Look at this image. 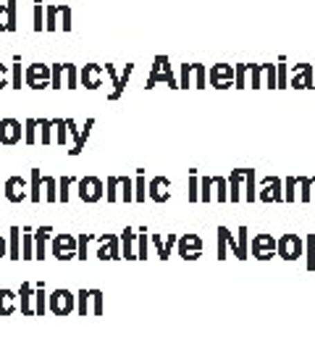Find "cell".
Returning <instances> with one entry per match:
<instances>
[{
  "label": "cell",
  "mask_w": 315,
  "mask_h": 355,
  "mask_svg": "<svg viewBox=\"0 0 315 355\" xmlns=\"http://www.w3.org/2000/svg\"><path fill=\"white\" fill-rule=\"evenodd\" d=\"M53 79V66H45V64H32L26 66L24 71V82L29 89H42L48 87Z\"/></svg>",
  "instance_id": "6da1fadb"
},
{
  "label": "cell",
  "mask_w": 315,
  "mask_h": 355,
  "mask_svg": "<svg viewBox=\"0 0 315 355\" xmlns=\"http://www.w3.org/2000/svg\"><path fill=\"white\" fill-rule=\"evenodd\" d=\"M76 253H79V240H76L74 234H55L53 255L58 261H71V258H76Z\"/></svg>",
  "instance_id": "7a4b0ae2"
},
{
  "label": "cell",
  "mask_w": 315,
  "mask_h": 355,
  "mask_svg": "<svg viewBox=\"0 0 315 355\" xmlns=\"http://www.w3.org/2000/svg\"><path fill=\"white\" fill-rule=\"evenodd\" d=\"M76 195L84 203H98L102 198V182L98 177H84L76 182Z\"/></svg>",
  "instance_id": "3957f363"
},
{
  "label": "cell",
  "mask_w": 315,
  "mask_h": 355,
  "mask_svg": "<svg viewBox=\"0 0 315 355\" xmlns=\"http://www.w3.org/2000/svg\"><path fill=\"white\" fill-rule=\"evenodd\" d=\"M21 142V121L19 119H0V145H19Z\"/></svg>",
  "instance_id": "277c9868"
},
{
  "label": "cell",
  "mask_w": 315,
  "mask_h": 355,
  "mask_svg": "<svg viewBox=\"0 0 315 355\" xmlns=\"http://www.w3.org/2000/svg\"><path fill=\"white\" fill-rule=\"evenodd\" d=\"M48 300H51V311L55 316H69L74 311V295L69 290H55Z\"/></svg>",
  "instance_id": "5b68a950"
},
{
  "label": "cell",
  "mask_w": 315,
  "mask_h": 355,
  "mask_svg": "<svg viewBox=\"0 0 315 355\" xmlns=\"http://www.w3.org/2000/svg\"><path fill=\"white\" fill-rule=\"evenodd\" d=\"M19 0H6L0 6V32H16L19 29Z\"/></svg>",
  "instance_id": "8992f818"
},
{
  "label": "cell",
  "mask_w": 315,
  "mask_h": 355,
  "mask_svg": "<svg viewBox=\"0 0 315 355\" xmlns=\"http://www.w3.org/2000/svg\"><path fill=\"white\" fill-rule=\"evenodd\" d=\"M26 182L21 177H8L6 179V200L8 203H21V200H26L29 195L24 192Z\"/></svg>",
  "instance_id": "52a82bcc"
},
{
  "label": "cell",
  "mask_w": 315,
  "mask_h": 355,
  "mask_svg": "<svg viewBox=\"0 0 315 355\" xmlns=\"http://www.w3.org/2000/svg\"><path fill=\"white\" fill-rule=\"evenodd\" d=\"M100 76H102V69L98 64H87L82 71H79V79H82V85H84L87 89L100 87Z\"/></svg>",
  "instance_id": "ba28073f"
},
{
  "label": "cell",
  "mask_w": 315,
  "mask_h": 355,
  "mask_svg": "<svg viewBox=\"0 0 315 355\" xmlns=\"http://www.w3.org/2000/svg\"><path fill=\"white\" fill-rule=\"evenodd\" d=\"M100 242L102 245H100V250H98V258H100V261H116V258H121V255H118V242H116V237L105 234Z\"/></svg>",
  "instance_id": "9c48e42d"
},
{
  "label": "cell",
  "mask_w": 315,
  "mask_h": 355,
  "mask_svg": "<svg viewBox=\"0 0 315 355\" xmlns=\"http://www.w3.org/2000/svg\"><path fill=\"white\" fill-rule=\"evenodd\" d=\"M19 295H21V313H24V316H37V311L29 305L32 303V297H35V284L24 282L21 290H19Z\"/></svg>",
  "instance_id": "30bf717a"
},
{
  "label": "cell",
  "mask_w": 315,
  "mask_h": 355,
  "mask_svg": "<svg viewBox=\"0 0 315 355\" xmlns=\"http://www.w3.org/2000/svg\"><path fill=\"white\" fill-rule=\"evenodd\" d=\"M51 234H53L51 227H39L37 232H35V258H37V261L45 258V242H48Z\"/></svg>",
  "instance_id": "8fae6325"
},
{
  "label": "cell",
  "mask_w": 315,
  "mask_h": 355,
  "mask_svg": "<svg viewBox=\"0 0 315 355\" xmlns=\"http://www.w3.org/2000/svg\"><path fill=\"white\" fill-rule=\"evenodd\" d=\"M16 311V292L0 290V316H11Z\"/></svg>",
  "instance_id": "7c38bea8"
},
{
  "label": "cell",
  "mask_w": 315,
  "mask_h": 355,
  "mask_svg": "<svg viewBox=\"0 0 315 355\" xmlns=\"http://www.w3.org/2000/svg\"><path fill=\"white\" fill-rule=\"evenodd\" d=\"M21 258H24V261H32V258H35V234H32L29 227H26L24 234H21Z\"/></svg>",
  "instance_id": "4fadbf2b"
},
{
  "label": "cell",
  "mask_w": 315,
  "mask_h": 355,
  "mask_svg": "<svg viewBox=\"0 0 315 355\" xmlns=\"http://www.w3.org/2000/svg\"><path fill=\"white\" fill-rule=\"evenodd\" d=\"M8 258L19 261L21 258V229L11 227V245H8Z\"/></svg>",
  "instance_id": "5bb4252c"
},
{
  "label": "cell",
  "mask_w": 315,
  "mask_h": 355,
  "mask_svg": "<svg viewBox=\"0 0 315 355\" xmlns=\"http://www.w3.org/2000/svg\"><path fill=\"white\" fill-rule=\"evenodd\" d=\"M42 171L39 168H32V190H29V200L32 203H39L42 200V195H39V190H42Z\"/></svg>",
  "instance_id": "9a60e30c"
},
{
  "label": "cell",
  "mask_w": 315,
  "mask_h": 355,
  "mask_svg": "<svg viewBox=\"0 0 315 355\" xmlns=\"http://www.w3.org/2000/svg\"><path fill=\"white\" fill-rule=\"evenodd\" d=\"M92 124H95V119H87V124H84V132H79V137H76V145L69 150V155H79V153L84 150V142H87L89 137V129H92Z\"/></svg>",
  "instance_id": "2e32d148"
},
{
  "label": "cell",
  "mask_w": 315,
  "mask_h": 355,
  "mask_svg": "<svg viewBox=\"0 0 315 355\" xmlns=\"http://www.w3.org/2000/svg\"><path fill=\"white\" fill-rule=\"evenodd\" d=\"M74 182H76L74 177L58 179V200H61V203H69V190H71V184H74Z\"/></svg>",
  "instance_id": "e0dca14e"
},
{
  "label": "cell",
  "mask_w": 315,
  "mask_h": 355,
  "mask_svg": "<svg viewBox=\"0 0 315 355\" xmlns=\"http://www.w3.org/2000/svg\"><path fill=\"white\" fill-rule=\"evenodd\" d=\"M24 140L26 145H35L37 142V135H35V129L39 127V119H26V124H24Z\"/></svg>",
  "instance_id": "ac0fdd59"
},
{
  "label": "cell",
  "mask_w": 315,
  "mask_h": 355,
  "mask_svg": "<svg viewBox=\"0 0 315 355\" xmlns=\"http://www.w3.org/2000/svg\"><path fill=\"white\" fill-rule=\"evenodd\" d=\"M35 300H37V316H45V284H35Z\"/></svg>",
  "instance_id": "d6986e66"
},
{
  "label": "cell",
  "mask_w": 315,
  "mask_h": 355,
  "mask_svg": "<svg viewBox=\"0 0 315 355\" xmlns=\"http://www.w3.org/2000/svg\"><path fill=\"white\" fill-rule=\"evenodd\" d=\"M63 71H66V64H53V79H51L53 89L63 87Z\"/></svg>",
  "instance_id": "ffe728a7"
},
{
  "label": "cell",
  "mask_w": 315,
  "mask_h": 355,
  "mask_svg": "<svg viewBox=\"0 0 315 355\" xmlns=\"http://www.w3.org/2000/svg\"><path fill=\"white\" fill-rule=\"evenodd\" d=\"M45 11H48V21H45V29H48V32H55V26H58V24H55V16L63 11V6H48Z\"/></svg>",
  "instance_id": "44dd1931"
},
{
  "label": "cell",
  "mask_w": 315,
  "mask_h": 355,
  "mask_svg": "<svg viewBox=\"0 0 315 355\" xmlns=\"http://www.w3.org/2000/svg\"><path fill=\"white\" fill-rule=\"evenodd\" d=\"M55 187H58V182H55L53 177H45V190H48V195H45V198H48V203H55V200H58V192H55Z\"/></svg>",
  "instance_id": "7402d4cb"
},
{
  "label": "cell",
  "mask_w": 315,
  "mask_h": 355,
  "mask_svg": "<svg viewBox=\"0 0 315 355\" xmlns=\"http://www.w3.org/2000/svg\"><path fill=\"white\" fill-rule=\"evenodd\" d=\"M13 87L21 89V55H13Z\"/></svg>",
  "instance_id": "603a6c76"
},
{
  "label": "cell",
  "mask_w": 315,
  "mask_h": 355,
  "mask_svg": "<svg viewBox=\"0 0 315 355\" xmlns=\"http://www.w3.org/2000/svg\"><path fill=\"white\" fill-rule=\"evenodd\" d=\"M51 127H53V119H39V129H42V145H51Z\"/></svg>",
  "instance_id": "cb8c5ba5"
},
{
  "label": "cell",
  "mask_w": 315,
  "mask_h": 355,
  "mask_svg": "<svg viewBox=\"0 0 315 355\" xmlns=\"http://www.w3.org/2000/svg\"><path fill=\"white\" fill-rule=\"evenodd\" d=\"M66 76H69L66 87H69V89H76V82H79V71H76L74 64H66Z\"/></svg>",
  "instance_id": "d4e9b609"
},
{
  "label": "cell",
  "mask_w": 315,
  "mask_h": 355,
  "mask_svg": "<svg viewBox=\"0 0 315 355\" xmlns=\"http://www.w3.org/2000/svg\"><path fill=\"white\" fill-rule=\"evenodd\" d=\"M53 121H55V129H58V137H55V142H58V145H63V142H66V129H69V119H66V121H63V119H53Z\"/></svg>",
  "instance_id": "484cf974"
},
{
  "label": "cell",
  "mask_w": 315,
  "mask_h": 355,
  "mask_svg": "<svg viewBox=\"0 0 315 355\" xmlns=\"http://www.w3.org/2000/svg\"><path fill=\"white\" fill-rule=\"evenodd\" d=\"M92 295V292L82 290L79 295H76V300H79V305H76V311H79V316H87V297Z\"/></svg>",
  "instance_id": "4316f807"
},
{
  "label": "cell",
  "mask_w": 315,
  "mask_h": 355,
  "mask_svg": "<svg viewBox=\"0 0 315 355\" xmlns=\"http://www.w3.org/2000/svg\"><path fill=\"white\" fill-rule=\"evenodd\" d=\"M42 0H35V32H42Z\"/></svg>",
  "instance_id": "83f0119b"
},
{
  "label": "cell",
  "mask_w": 315,
  "mask_h": 355,
  "mask_svg": "<svg viewBox=\"0 0 315 355\" xmlns=\"http://www.w3.org/2000/svg\"><path fill=\"white\" fill-rule=\"evenodd\" d=\"M89 240H92L89 234H82V237H79V253H76V258H79V261H84V258H87V242Z\"/></svg>",
  "instance_id": "f1b7e54d"
},
{
  "label": "cell",
  "mask_w": 315,
  "mask_h": 355,
  "mask_svg": "<svg viewBox=\"0 0 315 355\" xmlns=\"http://www.w3.org/2000/svg\"><path fill=\"white\" fill-rule=\"evenodd\" d=\"M118 184H121V177H111V179H108V195H105V198H108L111 203L116 200V187H118Z\"/></svg>",
  "instance_id": "f546056e"
},
{
  "label": "cell",
  "mask_w": 315,
  "mask_h": 355,
  "mask_svg": "<svg viewBox=\"0 0 315 355\" xmlns=\"http://www.w3.org/2000/svg\"><path fill=\"white\" fill-rule=\"evenodd\" d=\"M158 66H163V58H158ZM155 79H168L171 82V71H163V69H155L150 76V82H155Z\"/></svg>",
  "instance_id": "4dcf8cb0"
},
{
  "label": "cell",
  "mask_w": 315,
  "mask_h": 355,
  "mask_svg": "<svg viewBox=\"0 0 315 355\" xmlns=\"http://www.w3.org/2000/svg\"><path fill=\"white\" fill-rule=\"evenodd\" d=\"M132 237H134L132 229H126L124 232V255L126 258H137V255H132Z\"/></svg>",
  "instance_id": "1f68e13d"
},
{
  "label": "cell",
  "mask_w": 315,
  "mask_h": 355,
  "mask_svg": "<svg viewBox=\"0 0 315 355\" xmlns=\"http://www.w3.org/2000/svg\"><path fill=\"white\" fill-rule=\"evenodd\" d=\"M92 297H95V313L100 316V313H102V295H100V290H92Z\"/></svg>",
  "instance_id": "d6a6232c"
},
{
  "label": "cell",
  "mask_w": 315,
  "mask_h": 355,
  "mask_svg": "<svg viewBox=\"0 0 315 355\" xmlns=\"http://www.w3.org/2000/svg\"><path fill=\"white\" fill-rule=\"evenodd\" d=\"M8 87V66L0 64V89Z\"/></svg>",
  "instance_id": "836d02e7"
},
{
  "label": "cell",
  "mask_w": 315,
  "mask_h": 355,
  "mask_svg": "<svg viewBox=\"0 0 315 355\" xmlns=\"http://www.w3.org/2000/svg\"><path fill=\"white\" fill-rule=\"evenodd\" d=\"M121 184H124V200H132V182L126 177H121Z\"/></svg>",
  "instance_id": "e575fe53"
},
{
  "label": "cell",
  "mask_w": 315,
  "mask_h": 355,
  "mask_svg": "<svg viewBox=\"0 0 315 355\" xmlns=\"http://www.w3.org/2000/svg\"><path fill=\"white\" fill-rule=\"evenodd\" d=\"M142 190H145V182H142V177H139V182H137V195H134L137 200H142V198H145V195H142Z\"/></svg>",
  "instance_id": "d590c367"
},
{
  "label": "cell",
  "mask_w": 315,
  "mask_h": 355,
  "mask_svg": "<svg viewBox=\"0 0 315 355\" xmlns=\"http://www.w3.org/2000/svg\"><path fill=\"white\" fill-rule=\"evenodd\" d=\"M8 253V248H6V240H3V237H0V258H3V255Z\"/></svg>",
  "instance_id": "8d00e7d4"
}]
</instances>
